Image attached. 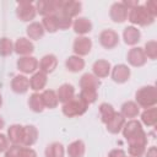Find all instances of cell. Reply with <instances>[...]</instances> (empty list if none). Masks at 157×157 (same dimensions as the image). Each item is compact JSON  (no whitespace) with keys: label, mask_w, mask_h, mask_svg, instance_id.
I'll return each instance as SVG.
<instances>
[{"label":"cell","mask_w":157,"mask_h":157,"mask_svg":"<svg viewBox=\"0 0 157 157\" xmlns=\"http://www.w3.org/2000/svg\"><path fill=\"white\" fill-rule=\"evenodd\" d=\"M126 60L134 67H141L147 63V58L144 53V49L140 47H132L126 54Z\"/></svg>","instance_id":"30bf717a"},{"label":"cell","mask_w":157,"mask_h":157,"mask_svg":"<svg viewBox=\"0 0 157 157\" xmlns=\"http://www.w3.org/2000/svg\"><path fill=\"white\" fill-rule=\"evenodd\" d=\"M13 52V43L10 38L2 37L0 38V56H9Z\"/></svg>","instance_id":"8d00e7d4"},{"label":"cell","mask_w":157,"mask_h":157,"mask_svg":"<svg viewBox=\"0 0 157 157\" xmlns=\"http://www.w3.org/2000/svg\"><path fill=\"white\" fill-rule=\"evenodd\" d=\"M128 7L123 4V2H114L112 6H110V10H109V16H110V20L115 23H123L128 20Z\"/></svg>","instance_id":"8fae6325"},{"label":"cell","mask_w":157,"mask_h":157,"mask_svg":"<svg viewBox=\"0 0 157 157\" xmlns=\"http://www.w3.org/2000/svg\"><path fill=\"white\" fill-rule=\"evenodd\" d=\"M121 131L129 144V155L131 157H142L147 146V134L142 129V124L136 119H130L125 121Z\"/></svg>","instance_id":"6da1fadb"},{"label":"cell","mask_w":157,"mask_h":157,"mask_svg":"<svg viewBox=\"0 0 157 157\" xmlns=\"http://www.w3.org/2000/svg\"><path fill=\"white\" fill-rule=\"evenodd\" d=\"M10 147V141L5 134H0V153L6 152Z\"/></svg>","instance_id":"60d3db41"},{"label":"cell","mask_w":157,"mask_h":157,"mask_svg":"<svg viewBox=\"0 0 157 157\" xmlns=\"http://www.w3.org/2000/svg\"><path fill=\"white\" fill-rule=\"evenodd\" d=\"M40 96H42V99H43V103H44L45 108L54 109V108L58 107L59 101H58V96H56L55 91H53V90H44L40 93Z\"/></svg>","instance_id":"f546056e"},{"label":"cell","mask_w":157,"mask_h":157,"mask_svg":"<svg viewBox=\"0 0 157 157\" xmlns=\"http://www.w3.org/2000/svg\"><path fill=\"white\" fill-rule=\"evenodd\" d=\"M141 121L147 126H155L157 123V108L151 107L141 113Z\"/></svg>","instance_id":"1f68e13d"},{"label":"cell","mask_w":157,"mask_h":157,"mask_svg":"<svg viewBox=\"0 0 157 157\" xmlns=\"http://www.w3.org/2000/svg\"><path fill=\"white\" fill-rule=\"evenodd\" d=\"M123 4L128 7V10H130V9L135 7V6H137L139 5V1H136V0H124Z\"/></svg>","instance_id":"f6af8a7d"},{"label":"cell","mask_w":157,"mask_h":157,"mask_svg":"<svg viewBox=\"0 0 157 157\" xmlns=\"http://www.w3.org/2000/svg\"><path fill=\"white\" fill-rule=\"evenodd\" d=\"M56 18H58V26H59V29H67L69 27L72 26V18H70L69 16H66L65 13L58 11L56 13Z\"/></svg>","instance_id":"f35d334b"},{"label":"cell","mask_w":157,"mask_h":157,"mask_svg":"<svg viewBox=\"0 0 157 157\" xmlns=\"http://www.w3.org/2000/svg\"><path fill=\"white\" fill-rule=\"evenodd\" d=\"M144 53H145V55H146L147 59L155 60L157 58V42L153 40V39L146 42L145 48H144Z\"/></svg>","instance_id":"74e56055"},{"label":"cell","mask_w":157,"mask_h":157,"mask_svg":"<svg viewBox=\"0 0 157 157\" xmlns=\"http://www.w3.org/2000/svg\"><path fill=\"white\" fill-rule=\"evenodd\" d=\"M5 157H7V156H5Z\"/></svg>","instance_id":"c3c4849f"},{"label":"cell","mask_w":157,"mask_h":157,"mask_svg":"<svg viewBox=\"0 0 157 157\" xmlns=\"http://www.w3.org/2000/svg\"><path fill=\"white\" fill-rule=\"evenodd\" d=\"M141 38V32L137 27L135 26H128L124 28L123 31V39L125 42V44L128 45H135L140 42Z\"/></svg>","instance_id":"ffe728a7"},{"label":"cell","mask_w":157,"mask_h":157,"mask_svg":"<svg viewBox=\"0 0 157 157\" xmlns=\"http://www.w3.org/2000/svg\"><path fill=\"white\" fill-rule=\"evenodd\" d=\"M114 114H115V110H114L112 104H109V103H101L99 104V115H101L102 123L107 124L113 118Z\"/></svg>","instance_id":"e575fe53"},{"label":"cell","mask_w":157,"mask_h":157,"mask_svg":"<svg viewBox=\"0 0 157 157\" xmlns=\"http://www.w3.org/2000/svg\"><path fill=\"white\" fill-rule=\"evenodd\" d=\"M45 157H64L65 155V150L63 144L60 142H52L45 147L44 151Z\"/></svg>","instance_id":"d6a6232c"},{"label":"cell","mask_w":157,"mask_h":157,"mask_svg":"<svg viewBox=\"0 0 157 157\" xmlns=\"http://www.w3.org/2000/svg\"><path fill=\"white\" fill-rule=\"evenodd\" d=\"M40 23H42L44 31H47L49 33H55L56 31H59L56 15H49V16L43 17V20H42Z\"/></svg>","instance_id":"836d02e7"},{"label":"cell","mask_w":157,"mask_h":157,"mask_svg":"<svg viewBox=\"0 0 157 157\" xmlns=\"http://www.w3.org/2000/svg\"><path fill=\"white\" fill-rule=\"evenodd\" d=\"M91 49H92V40L88 37L78 36L77 38H75L74 44H72V50H74L75 55L82 58V56L90 54Z\"/></svg>","instance_id":"9c48e42d"},{"label":"cell","mask_w":157,"mask_h":157,"mask_svg":"<svg viewBox=\"0 0 157 157\" xmlns=\"http://www.w3.org/2000/svg\"><path fill=\"white\" fill-rule=\"evenodd\" d=\"M153 17H156V15H157V1L156 0H148V1H146V4H145V6H144Z\"/></svg>","instance_id":"ab89813d"},{"label":"cell","mask_w":157,"mask_h":157,"mask_svg":"<svg viewBox=\"0 0 157 157\" xmlns=\"http://www.w3.org/2000/svg\"><path fill=\"white\" fill-rule=\"evenodd\" d=\"M58 66V59L54 54H45L40 60H39V65L38 69L39 71L44 72V74H50L53 72Z\"/></svg>","instance_id":"d6986e66"},{"label":"cell","mask_w":157,"mask_h":157,"mask_svg":"<svg viewBox=\"0 0 157 157\" xmlns=\"http://www.w3.org/2000/svg\"><path fill=\"white\" fill-rule=\"evenodd\" d=\"M110 70H112L110 63L108 60H104V59H98L92 65L93 75L97 78H105V77H108V75L110 74Z\"/></svg>","instance_id":"2e32d148"},{"label":"cell","mask_w":157,"mask_h":157,"mask_svg":"<svg viewBox=\"0 0 157 157\" xmlns=\"http://www.w3.org/2000/svg\"><path fill=\"white\" fill-rule=\"evenodd\" d=\"M128 20L132 23V25H137V26H148L155 21V17L141 5H137L132 9L129 10L128 12Z\"/></svg>","instance_id":"3957f363"},{"label":"cell","mask_w":157,"mask_h":157,"mask_svg":"<svg viewBox=\"0 0 157 157\" xmlns=\"http://www.w3.org/2000/svg\"><path fill=\"white\" fill-rule=\"evenodd\" d=\"M145 157H157V148L155 146H151L145 151Z\"/></svg>","instance_id":"ee69618b"},{"label":"cell","mask_w":157,"mask_h":157,"mask_svg":"<svg viewBox=\"0 0 157 157\" xmlns=\"http://www.w3.org/2000/svg\"><path fill=\"white\" fill-rule=\"evenodd\" d=\"M140 113V107L136 104V102L134 101H128L125 103H123L121 109H120V114L126 119H135Z\"/></svg>","instance_id":"484cf974"},{"label":"cell","mask_w":157,"mask_h":157,"mask_svg":"<svg viewBox=\"0 0 157 157\" xmlns=\"http://www.w3.org/2000/svg\"><path fill=\"white\" fill-rule=\"evenodd\" d=\"M125 124V118L120 114V112H115V114L113 115V118L105 124L107 126V130L110 132V134H119L123 129Z\"/></svg>","instance_id":"603a6c76"},{"label":"cell","mask_w":157,"mask_h":157,"mask_svg":"<svg viewBox=\"0 0 157 157\" xmlns=\"http://www.w3.org/2000/svg\"><path fill=\"white\" fill-rule=\"evenodd\" d=\"M60 0H39L36 2L37 13L42 15L43 17L49 15H55L59 10Z\"/></svg>","instance_id":"52a82bcc"},{"label":"cell","mask_w":157,"mask_h":157,"mask_svg":"<svg viewBox=\"0 0 157 157\" xmlns=\"http://www.w3.org/2000/svg\"><path fill=\"white\" fill-rule=\"evenodd\" d=\"M11 90L17 94H23L29 90V78L26 75L18 74L11 80Z\"/></svg>","instance_id":"9a60e30c"},{"label":"cell","mask_w":157,"mask_h":157,"mask_svg":"<svg viewBox=\"0 0 157 157\" xmlns=\"http://www.w3.org/2000/svg\"><path fill=\"white\" fill-rule=\"evenodd\" d=\"M87 109H88V104L85 101H82L78 96L71 99L70 102L63 104V108H61L63 114L67 118H75V117L83 115Z\"/></svg>","instance_id":"277c9868"},{"label":"cell","mask_w":157,"mask_h":157,"mask_svg":"<svg viewBox=\"0 0 157 157\" xmlns=\"http://www.w3.org/2000/svg\"><path fill=\"white\" fill-rule=\"evenodd\" d=\"M80 88H91V90H97L101 86L99 78H97L93 74H83L80 78Z\"/></svg>","instance_id":"4316f807"},{"label":"cell","mask_w":157,"mask_h":157,"mask_svg":"<svg viewBox=\"0 0 157 157\" xmlns=\"http://www.w3.org/2000/svg\"><path fill=\"white\" fill-rule=\"evenodd\" d=\"M20 157H37V152H36L33 148H31V147H25V146H22Z\"/></svg>","instance_id":"b9f144b4"},{"label":"cell","mask_w":157,"mask_h":157,"mask_svg":"<svg viewBox=\"0 0 157 157\" xmlns=\"http://www.w3.org/2000/svg\"><path fill=\"white\" fill-rule=\"evenodd\" d=\"M81 7L82 4L80 1H75V0H60V5H59V10L60 12L65 13L66 16H69L70 18L78 16V13L81 12Z\"/></svg>","instance_id":"7c38bea8"},{"label":"cell","mask_w":157,"mask_h":157,"mask_svg":"<svg viewBox=\"0 0 157 157\" xmlns=\"http://www.w3.org/2000/svg\"><path fill=\"white\" fill-rule=\"evenodd\" d=\"M37 15V10H36V5L32 1L28 0H22L17 2V7H16V16L23 21V22H31L32 20H34Z\"/></svg>","instance_id":"5b68a950"},{"label":"cell","mask_w":157,"mask_h":157,"mask_svg":"<svg viewBox=\"0 0 157 157\" xmlns=\"http://www.w3.org/2000/svg\"><path fill=\"white\" fill-rule=\"evenodd\" d=\"M92 22L87 17H76L72 21L74 32L78 36H85L92 31Z\"/></svg>","instance_id":"ac0fdd59"},{"label":"cell","mask_w":157,"mask_h":157,"mask_svg":"<svg viewBox=\"0 0 157 157\" xmlns=\"http://www.w3.org/2000/svg\"><path fill=\"white\" fill-rule=\"evenodd\" d=\"M1 105H2V96L0 93V108H1Z\"/></svg>","instance_id":"7dc6e473"},{"label":"cell","mask_w":157,"mask_h":157,"mask_svg":"<svg viewBox=\"0 0 157 157\" xmlns=\"http://www.w3.org/2000/svg\"><path fill=\"white\" fill-rule=\"evenodd\" d=\"M38 139V130L34 125H25L23 126V137H22V145L25 147H31L36 144Z\"/></svg>","instance_id":"7402d4cb"},{"label":"cell","mask_w":157,"mask_h":157,"mask_svg":"<svg viewBox=\"0 0 157 157\" xmlns=\"http://www.w3.org/2000/svg\"><path fill=\"white\" fill-rule=\"evenodd\" d=\"M130 69L125 64H118L110 70L112 80L117 83H125L130 78Z\"/></svg>","instance_id":"4fadbf2b"},{"label":"cell","mask_w":157,"mask_h":157,"mask_svg":"<svg viewBox=\"0 0 157 157\" xmlns=\"http://www.w3.org/2000/svg\"><path fill=\"white\" fill-rule=\"evenodd\" d=\"M17 69L20 72H22V75H28V74H34L38 70V65L39 61L37 60V58L28 55V56H20L17 59Z\"/></svg>","instance_id":"8992f818"},{"label":"cell","mask_w":157,"mask_h":157,"mask_svg":"<svg viewBox=\"0 0 157 157\" xmlns=\"http://www.w3.org/2000/svg\"><path fill=\"white\" fill-rule=\"evenodd\" d=\"M13 52L21 56H28L34 52V45L32 40H29L28 38L21 37L17 38L16 42L13 43Z\"/></svg>","instance_id":"5bb4252c"},{"label":"cell","mask_w":157,"mask_h":157,"mask_svg":"<svg viewBox=\"0 0 157 157\" xmlns=\"http://www.w3.org/2000/svg\"><path fill=\"white\" fill-rule=\"evenodd\" d=\"M56 96H58V101L60 103L65 104L76 97L75 96V87L71 83H63L59 86V88L56 91Z\"/></svg>","instance_id":"e0dca14e"},{"label":"cell","mask_w":157,"mask_h":157,"mask_svg":"<svg viewBox=\"0 0 157 157\" xmlns=\"http://www.w3.org/2000/svg\"><path fill=\"white\" fill-rule=\"evenodd\" d=\"M136 104L141 108H151L155 107L157 103V90L152 85H147L144 87H140L135 93Z\"/></svg>","instance_id":"7a4b0ae2"},{"label":"cell","mask_w":157,"mask_h":157,"mask_svg":"<svg viewBox=\"0 0 157 157\" xmlns=\"http://www.w3.org/2000/svg\"><path fill=\"white\" fill-rule=\"evenodd\" d=\"M26 33H27V37H28L29 40H31V39H32V40H39V39L44 36L45 31H44V28H43V26H42L40 22L33 21V22H31V23L27 26Z\"/></svg>","instance_id":"cb8c5ba5"},{"label":"cell","mask_w":157,"mask_h":157,"mask_svg":"<svg viewBox=\"0 0 157 157\" xmlns=\"http://www.w3.org/2000/svg\"><path fill=\"white\" fill-rule=\"evenodd\" d=\"M47 82H48L47 74H44L42 71H36L29 77V88L33 90L34 92L43 91V88L45 87Z\"/></svg>","instance_id":"44dd1931"},{"label":"cell","mask_w":157,"mask_h":157,"mask_svg":"<svg viewBox=\"0 0 157 157\" xmlns=\"http://www.w3.org/2000/svg\"><path fill=\"white\" fill-rule=\"evenodd\" d=\"M108 157H126V153L121 148H114V150L109 151Z\"/></svg>","instance_id":"7bdbcfd3"},{"label":"cell","mask_w":157,"mask_h":157,"mask_svg":"<svg viewBox=\"0 0 157 157\" xmlns=\"http://www.w3.org/2000/svg\"><path fill=\"white\" fill-rule=\"evenodd\" d=\"M69 157H83L86 152V146L82 140H75L71 144H69L66 150Z\"/></svg>","instance_id":"83f0119b"},{"label":"cell","mask_w":157,"mask_h":157,"mask_svg":"<svg viewBox=\"0 0 157 157\" xmlns=\"http://www.w3.org/2000/svg\"><path fill=\"white\" fill-rule=\"evenodd\" d=\"M65 66L70 72H78L85 67V60L81 56L71 55L65 60Z\"/></svg>","instance_id":"f1b7e54d"},{"label":"cell","mask_w":157,"mask_h":157,"mask_svg":"<svg viewBox=\"0 0 157 157\" xmlns=\"http://www.w3.org/2000/svg\"><path fill=\"white\" fill-rule=\"evenodd\" d=\"M99 44L105 49H113L119 44V34L114 29H103L99 33Z\"/></svg>","instance_id":"ba28073f"},{"label":"cell","mask_w":157,"mask_h":157,"mask_svg":"<svg viewBox=\"0 0 157 157\" xmlns=\"http://www.w3.org/2000/svg\"><path fill=\"white\" fill-rule=\"evenodd\" d=\"M4 126H5V121H4V119L0 117V130H1Z\"/></svg>","instance_id":"bcb514c9"},{"label":"cell","mask_w":157,"mask_h":157,"mask_svg":"<svg viewBox=\"0 0 157 157\" xmlns=\"http://www.w3.org/2000/svg\"><path fill=\"white\" fill-rule=\"evenodd\" d=\"M23 126L20 124H13L7 129V139L12 145H22Z\"/></svg>","instance_id":"d4e9b609"},{"label":"cell","mask_w":157,"mask_h":157,"mask_svg":"<svg viewBox=\"0 0 157 157\" xmlns=\"http://www.w3.org/2000/svg\"><path fill=\"white\" fill-rule=\"evenodd\" d=\"M78 97L90 105L91 103H94L97 101V98H98V91L97 90H91V88H81Z\"/></svg>","instance_id":"d590c367"},{"label":"cell","mask_w":157,"mask_h":157,"mask_svg":"<svg viewBox=\"0 0 157 157\" xmlns=\"http://www.w3.org/2000/svg\"><path fill=\"white\" fill-rule=\"evenodd\" d=\"M28 107L34 113H42L44 110V103L39 92H33L28 98Z\"/></svg>","instance_id":"4dcf8cb0"}]
</instances>
